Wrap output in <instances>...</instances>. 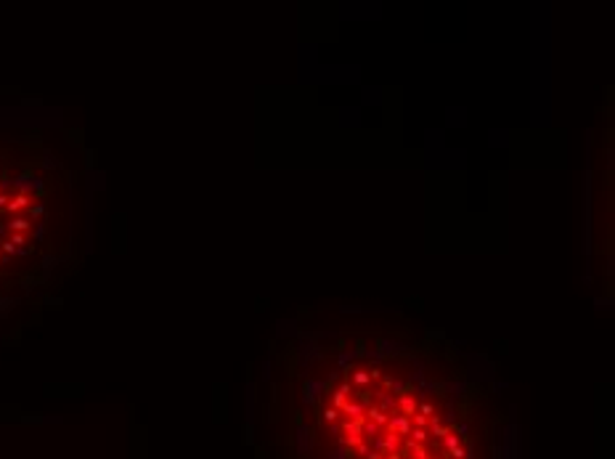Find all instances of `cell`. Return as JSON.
Returning <instances> with one entry per match:
<instances>
[{
    "label": "cell",
    "mask_w": 615,
    "mask_h": 459,
    "mask_svg": "<svg viewBox=\"0 0 615 459\" xmlns=\"http://www.w3.org/2000/svg\"><path fill=\"white\" fill-rule=\"evenodd\" d=\"M8 199H11V197L5 194L3 189H0V210H5V204H8Z\"/></svg>",
    "instance_id": "obj_3"
},
{
    "label": "cell",
    "mask_w": 615,
    "mask_h": 459,
    "mask_svg": "<svg viewBox=\"0 0 615 459\" xmlns=\"http://www.w3.org/2000/svg\"><path fill=\"white\" fill-rule=\"evenodd\" d=\"M321 419L345 459H472L456 409L382 364L337 374Z\"/></svg>",
    "instance_id": "obj_1"
},
{
    "label": "cell",
    "mask_w": 615,
    "mask_h": 459,
    "mask_svg": "<svg viewBox=\"0 0 615 459\" xmlns=\"http://www.w3.org/2000/svg\"><path fill=\"white\" fill-rule=\"evenodd\" d=\"M29 207H32V194H29V191H16L8 199V204H5V212L16 218L21 210H29Z\"/></svg>",
    "instance_id": "obj_2"
},
{
    "label": "cell",
    "mask_w": 615,
    "mask_h": 459,
    "mask_svg": "<svg viewBox=\"0 0 615 459\" xmlns=\"http://www.w3.org/2000/svg\"><path fill=\"white\" fill-rule=\"evenodd\" d=\"M0 260H3V255H0Z\"/></svg>",
    "instance_id": "obj_4"
}]
</instances>
